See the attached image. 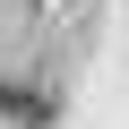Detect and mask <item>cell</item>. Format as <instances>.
<instances>
[{
  "label": "cell",
  "mask_w": 129,
  "mask_h": 129,
  "mask_svg": "<svg viewBox=\"0 0 129 129\" xmlns=\"http://www.w3.org/2000/svg\"><path fill=\"white\" fill-rule=\"evenodd\" d=\"M52 112H60V95H52L43 78H0V120H17V129H52Z\"/></svg>",
  "instance_id": "obj_1"
}]
</instances>
